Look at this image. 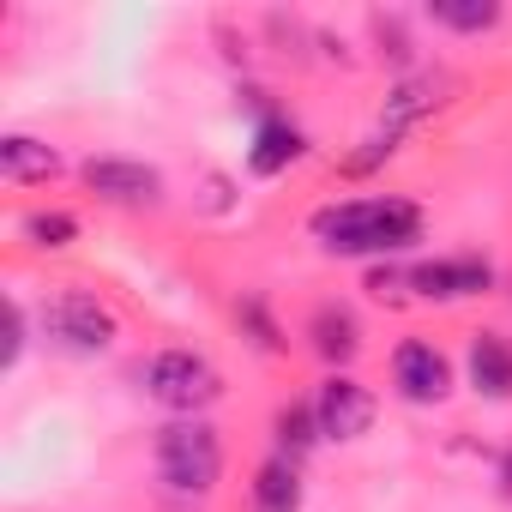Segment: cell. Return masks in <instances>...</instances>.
Here are the masks:
<instances>
[{
    "label": "cell",
    "instance_id": "7a4b0ae2",
    "mask_svg": "<svg viewBox=\"0 0 512 512\" xmlns=\"http://www.w3.org/2000/svg\"><path fill=\"white\" fill-rule=\"evenodd\" d=\"M151 458H157V476L175 494H193V500L211 494L217 476H223V440H217V428L205 416H175L169 428H157Z\"/></svg>",
    "mask_w": 512,
    "mask_h": 512
},
{
    "label": "cell",
    "instance_id": "4fadbf2b",
    "mask_svg": "<svg viewBox=\"0 0 512 512\" xmlns=\"http://www.w3.org/2000/svg\"><path fill=\"white\" fill-rule=\"evenodd\" d=\"M0 175L13 187H37V181H55L61 175V151L37 133H7L0 139Z\"/></svg>",
    "mask_w": 512,
    "mask_h": 512
},
{
    "label": "cell",
    "instance_id": "e0dca14e",
    "mask_svg": "<svg viewBox=\"0 0 512 512\" xmlns=\"http://www.w3.org/2000/svg\"><path fill=\"white\" fill-rule=\"evenodd\" d=\"M19 229H25L31 247H73L79 241V217L73 211H31Z\"/></svg>",
    "mask_w": 512,
    "mask_h": 512
},
{
    "label": "cell",
    "instance_id": "8992f818",
    "mask_svg": "<svg viewBox=\"0 0 512 512\" xmlns=\"http://www.w3.org/2000/svg\"><path fill=\"white\" fill-rule=\"evenodd\" d=\"M392 386L404 404H446L452 398V362L428 338H404L392 350Z\"/></svg>",
    "mask_w": 512,
    "mask_h": 512
},
{
    "label": "cell",
    "instance_id": "ba28073f",
    "mask_svg": "<svg viewBox=\"0 0 512 512\" xmlns=\"http://www.w3.org/2000/svg\"><path fill=\"white\" fill-rule=\"evenodd\" d=\"M79 175L109 205H163V175L139 157H91Z\"/></svg>",
    "mask_w": 512,
    "mask_h": 512
},
{
    "label": "cell",
    "instance_id": "277c9868",
    "mask_svg": "<svg viewBox=\"0 0 512 512\" xmlns=\"http://www.w3.org/2000/svg\"><path fill=\"white\" fill-rule=\"evenodd\" d=\"M43 338L61 350V356H103L115 338H121V320L109 302H97L91 290H55L43 302Z\"/></svg>",
    "mask_w": 512,
    "mask_h": 512
},
{
    "label": "cell",
    "instance_id": "ac0fdd59",
    "mask_svg": "<svg viewBox=\"0 0 512 512\" xmlns=\"http://www.w3.org/2000/svg\"><path fill=\"white\" fill-rule=\"evenodd\" d=\"M19 356H25V308L7 302V350H0V368H19Z\"/></svg>",
    "mask_w": 512,
    "mask_h": 512
},
{
    "label": "cell",
    "instance_id": "2e32d148",
    "mask_svg": "<svg viewBox=\"0 0 512 512\" xmlns=\"http://www.w3.org/2000/svg\"><path fill=\"white\" fill-rule=\"evenodd\" d=\"M428 19L458 37H476V31L500 25V0H428Z\"/></svg>",
    "mask_w": 512,
    "mask_h": 512
},
{
    "label": "cell",
    "instance_id": "5b68a950",
    "mask_svg": "<svg viewBox=\"0 0 512 512\" xmlns=\"http://www.w3.org/2000/svg\"><path fill=\"white\" fill-rule=\"evenodd\" d=\"M374 392L356 380V374H326L320 380V392H314V422H320V440H338V446H350V440H362L368 428H374Z\"/></svg>",
    "mask_w": 512,
    "mask_h": 512
},
{
    "label": "cell",
    "instance_id": "7c38bea8",
    "mask_svg": "<svg viewBox=\"0 0 512 512\" xmlns=\"http://www.w3.org/2000/svg\"><path fill=\"white\" fill-rule=\"evenodd\" d=\"M446 91H452L446 73H410V79H398L392 97H386V109H380V127H386V133H404L410 121H422L428 109H440Z\"/></svg>",
    "mask_w": 512,
    "mask_h": 512
},
{
    "label": "cell",
    "instance_id": "d6986e66",
    "mask_svg": "<svg viewBox=\"0 0 512 512\" xmlns=\"http://www.w3.org/2000/svg\"><path fill=\"white\" fill-rule=\"evenodd\" d=\"M241 320L260 332V350H284V338H278V326L266 320V308H260V302H241Z\"/></svg>",
    "mask_w": 512,
    "mask_h": 512
},
{
    "label": "cell",
    "instance_id": "30bf717a",
    "mask_svg": "<svg viewBox=\"0 0 512 512\" xmlns=\"http://www.w3.org/2000/svg\"><path fill=\"white\" fill-rule=\"evenodd\" d=\"M308 338H314V350H320V362L332 374H344L362 356V326H356V314L344 302H320L314 320H308Z\"/></svg>",
    "mask_w": 512,
    "mask_h": 512
},
{
    "label": "cell",
    "instance_id": "6da1fadb",
    "mask_svg": "<svg viewBox=\"0 0 512 512\" xmlns=\"http://www.w3.org/2000/svg\"><path fill=\"white\" fill-rule=\"evenodd\" d=\"M308 229L338 260H380V253H404L422 241V205L398 193H362V199L320 205Z\"/></svg>",
    "mask_w": 512,
    "mask_h": 512
},
{
    "label": "cell",
    "instance_id": "ffe728a7",
    "mask_svg": "<svg viewBox=\"0 0 512 512\" xmlns=\"http://www.w3.org/2000/svg\"><path fill=\"white\" fill-rule=\"evenodd\" d=\"M494 476H500V494H506V500H512V446H506V452H500V470H494Z\"/></svg>",
    "mask_w": 512,
    "mask_h": 512
},
{
    "label": "cell",
    "instance_id": "8fae6325",
    "mask_svg": "<svg viewBox=\"0 0 512 512\" xmlns=\"http://www.w3.org/2000/svg\"><path fill=\"white\" fill-rule=\"evenodd\" d=\"M302 151H308L302 127H296V121H284V115H266L260 127H253V145H247V169L260 175V181H272V175H284L290 163H302Z\"/></svg>",
    "mask_w": 512,
    "mask_h": 512
},
{
    "label": "cell",
    "instance_id": "3957f363",
    "mask_svg": "<svg viewBox=\"0 0 512 512\" xmlns=\"http://www.w3.org/2000/svg\"><path fill=\"white\" fill-rule=\"evenodd\" d=\"M139 380H145V398L163 404L169 416H205L223 398V374L199 350H157Z\"/></svg>",
    "mask_w": 512,
    "mask_h": 512
},
{
    "label": "cell",
    "instance_id": "52a82bcc",
    "mask_svg": "<svg viewBox=\"0 0 512 512\" xmlns=\"http://www.w3.org/2000/svg\"><path fill=\"white\" fill-rule=\"evenodd\" d=\"M410 290L422 302H464V296H488L494 290V266L476 253H446V260H416L410 266Z\"/></svg>",
    "mask_w": 512,
    "mask_h": 512
},
{
    "label": "cell",
    "instance_id": "5bb4252c",
    "mask_svg": "<svg viewBox=\"0 0 512 512\" xmlns=\"http://www.w3.org/2000/svg\"><path fill=\"white\" fill-rule=\"evenodd\" d=\"M253 512H302V470L290 458H266L253 470Z\"/></svg>",
    "mask_w": 512,
    "mask_h": 512
},
{
    "label": "cell",
    "instance_id": "9c48e42d",
    "mask_svg": "<svg viewBox=\"0 0 512 512\" xmlns=\"http://www.w3.org/2000/svg\"><path fill=\"white\" fill-rule=\"evenodd\" d=\"M464 374H470V392L476 398H512V338L506 332H470V350H464Z\"/></svg>",
    "mask_w": 512,
    "mask_h": 512
},
{
    "label": "cell",
    "instance_id": "9a60e30c",
    "mask_svg": "<svg viewBox=\"0 0 512 512\" xmlns=\"http://www.w3.org/2000/svg\"><path fill=\"white\" fill-rule=\"evenodd\" d=\"M272 458H290V464H302L314 446H320V422H314V404H284L278 416H272Z\"/></svg>",
    "mask_w": 512,
    "mask_h": 512
}]
</instances>
